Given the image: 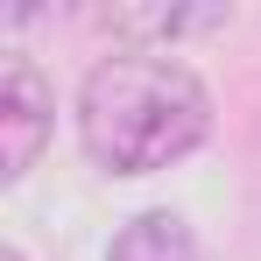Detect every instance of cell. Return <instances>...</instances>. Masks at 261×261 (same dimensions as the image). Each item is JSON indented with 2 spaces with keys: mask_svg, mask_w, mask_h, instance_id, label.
Wrapping results in <instances>:
<instances>
[{
  "mask_svg": "<svg viewBox=\"0 0 261 261\" xmlns=\"http://www.w3.org/2000/svg\"><path fill=\"white\" fill-rule=\"evenodd\" d=\"M212 134V99L170 49H113L78 85V141L113 176H155Z\"/></svg>",
  "mask_w": 261,
  "mask_h": 261,
  "instance_id": "cell-1",
  "label": "cell"
},
{
  "mask_svg": "<svg viewBox=\"0 0 261 261\" xmlns=\"http://www.w3.org/2000/svg\"><path fill=\"white\" fill-rule=\"evenodd\" d=\"M49 113H57V99H49L43 71L29 64V57H7V71H0V134H7V184H21V176L36 170V155H43L49 141Z\"/></svg>",
  "mask_w": 261,
  "mask_h": 261,
  "instance_id": "cell-2",
  "label": "cell"
},
{
  "mask_svg": "<svg viewBox=\"0 0 261 261\" xmlns=\"http://www.w3.org/2000/svg\"><path fill=\"white\" fill-rule=\"evenodd\" d=\"M106 261H198V240H191V226L176 212H141L113 233Z\"/></svg>",
  "mask_w": 261,
  "mask_h": 261,
  "instance_id": "cell-3",
  "label": "cell"
},
{
  "mask_svg": "<svg viewBox=\"0 0 261 261\" xmlns=\"http://www.w3.org/2000/svg\"><path fill=\"white\" fill-rule=\"evenodd\" d=\"M120 36H198V29H226V7H127L113 14Z\"/></svg>",
  "mask_w": 261,
  "mask_h": 261,
  "instance_id": "cell-4",
  "label": "cell"
},
{
  "mask_svg": "<svg viewBox=\"0 0 261 261\" xmlns=\"http://www.w3.org/2000/svg\"><path fill=\"white\" fill-rule=\"evenodd\" d=\"M0 261H29V254H21V247H0Z\"/></svg>",
  "mask_w": 261,
  "mask_h": 261,
  "instance_id": "cell-5",
  "label": "cell"
}]
</instances>
